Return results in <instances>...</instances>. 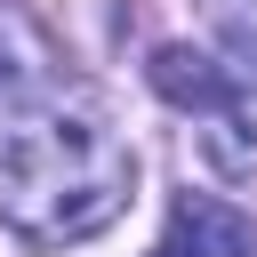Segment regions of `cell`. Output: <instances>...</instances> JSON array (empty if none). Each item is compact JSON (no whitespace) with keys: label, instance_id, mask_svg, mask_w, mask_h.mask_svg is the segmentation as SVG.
Instances as JSON below:
<instances>
[{"label":"cell","instance_id":"277c9868","mask_svg":"<svg viewBox=\"0 0 257 257\" xmlns=\"http://www.w3.org/2000/svg\"><path fill=\"white\" fill-rule=\"evenodd\" d=\"M48 80H56V48H48V32H40L24 8L0 0V96L48 88Z\"/></svg>","mask_w":257,"mask_h":257},{"label":"cell","instance_id":"3957f363","mask_svg":"<svg viewBox=\"0 0 257 257\" xmlns=\"http://www.w3.org/2000/svg\"><path fill=\"white\" fill-rule=\"evenodd\" d=\"M145 72H153V88H161L169 104H185V112H233V80H225V64L201 56V48H185V40L153 48Z\"/></svg>","mask_w":257,"mask_h":257},{"label":"cell","instance_id":"6da1fadb","mask_svg":"<svg viewBox=\"0 0 257 257\" xmlns=\"http://www.w3.org/2000/svg\"><path fill=\"white\" fill-rule=\"evenodd\" d=\"M137 193V153L88 88L0 96V225L32 249L96 241Z\"/></svg>","mask_w":257,"mask_h":257},{"label":"cell","instance_id":"7a4b0ae2","mask_svg":"<svg viewBox=\"0 0 257 257\" xmlns=\"http://www.w3.org/2000/svg\"><path fill=\"white\" fill-rule=\"evenodd\" d=\"M249 249H257V225L217 193H177V209L153 241V257H249Z\"/></svg>","mask_w":257,"mask_h":257},{"label":"cell","instance_id":"5b68a950","mask_svg":"<svg viewBox=\"0 0 257 257\" xmlns=\"http://www.w3.org/2000/svg\"><path fill=\"white\" fill-rule=\"evenodd\" d=\"M225 56H233V64H225V80H233V88H257V32H233V40H225Z\"/></svg>","mask_w":257,"mask_h":257}]
</instances>
